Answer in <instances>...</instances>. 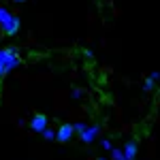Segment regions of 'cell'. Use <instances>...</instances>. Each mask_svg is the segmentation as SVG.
Listing matches in <instances>:
<instances>
[{"mask_svg": "<svg viewBox=\"0 0 160 160\" xmlns=\"http://www.w3.org/2000/svg\"><path fill=\"white\" fill-rule=\"evenodd\" d=\"M19 64H22V58H19L17 47H2L0 49V77L15 71Z\"/></svg>", "mask_w": 160, "mask_h": 160, "instance_id": "1", "label": "cell"}, {"mask_svg": "<svg viewBox=\"0 0 160 160\" xmlns=\"http://www.w3.org/2000/svg\"><path fill=\"white\" fill-rule=\"evenodd\" d=\"M0 28H2V32H4L7 37H15V34L19 32V28H22V22H19V17L13 15L7 7H0Z\"/></svg>", "mask_w": 160, "mask_h": 160, "instance_id": "2", "label": "cell"}, {"mask_svg": "<svg viewBox=\"0 0 160 160\" xmlns=\"http://www.w3.org/2000/svg\"><path fill=\"white\" fill-rule=\"evenodd\" d=\"M73 137H75L73 124H62L60 128L56 130V141H60V143H68Z\"/></svg>", "mask_w": 160, "mask_h": 160, "instance_id": "3", "label": "cell"}, {"mask_svg": "<svg viewBox=\"0 0 160 160\" xmlns=\"http://www.w3.org/2000/svg\"><path fill=\"white\" fill-rule=\"evenodd\" d=\"M98 135H100V126H98V124H90L86 130L79 135V139H81L83 143H94Z\"/></svg>", "mask_w": 160, "mask_h": 160, "instance_id": "4", "label": "cell"}, {"mask_svg": "<svg viewBox=\"0 0 160 160\" xmlns=\"http://www.w3.org/2000/svg\"><path fill=\"white\" fill-rule=\"evenodd\" d=\"M47 126H49V120H47V115H43V113H37V115H32V120H30V128H32L34 132H43Z\"/></svg>", "mask_w": 160, "mask_h": 160, "instance_id": "5", "label": "cell"}, {"mask_svg": "<svg viewBox=\"0 0 160 160\" xmlns=\"http://www.w3.org/2000/svg\"><path fill=\"white\" fill-rule=\"evenodd\" d=\"M122 152H124V158H126V160H135L137 158V152H139L137 141H126L124 148H122Z\"/></svg>", "mask_w": 160, "mask_h": 160, "instance_id": "6", "label": "cell"}, {"mask_svg": "<svg viewBox=\"0 0 160 160\" xmlns=\"http://www.w3.org/2000/svg\"><path fill=\"white\" fill-rule=\"evenodd\" d=\"M154 88H156V81H154V79H145V81H143V86H141V90H143V92H152V90H154Z\"/></svg>", "mask_w": 160, "mask_h": 160, "instance_id": "7", "label": "cell"}, {"mask_svg": "<svg viewBox=\"0 0 160 160\" xmlns=\"http://www.w3.org/2000/svg\"><path fill=\"white\" fill-rule=\"evenodd\" d=\"M109 154H111V160H126V158H124V152H122V149H118V148H111Z\"/></svg>", "mask_w": 160, "mask_h": 160, "instance_id": "8", "label": "cell"}, {"mask_svg": "<svg viewBox=\"0 0 160 160\" xmlns=\"http://www.w3.org/2000/svg\"><path fill=\"white\" fill-rule=\"evenodd\" d=\"M41 135L45 137V139H47V141H53V139H56V130H53V128H49V126H47V128H45V130H43V132H41Z\"/></svg>", "mask_w": 160, "mask_h": 160, "instance_id": "9", "label": "cell"}, {"mask_svg": "<svg viewBox=\"0 0 160 160\" xmlns=\"http://www.w3.org/2000/svg\"><path fill=\"white\" fill-rule=\"evenodd\" d=\"M71 98L81 100L83 98V90H81V88H73V90H71Z\"/></svg>", "mask_w": 160, "mask_h": 160, "instance_id": "10", "label": "cell"}, {"mask_svg": "<svg viewBox=\"0 0 160 160\" xmlns=\"http://www.w3.org/2000/svg\"><path fill=\"white\" fill-rule=\"evenodd\" d=\"M88 128V124H83V122H77V124H73V130H75V135H81L83 130Z\"/></svg>", "mask_w": 160, "mask_h": 160, "instance_id": "11", "label": "cell"}, {"mask_svg": "<svg viewBox=\"0 0 160 160\" xmlns=\"http://www.w3.org/2000/svg\"><path fill=\"white\" fill-rule=\"evenodd\" d=\"M100 148H102V149H107V152H111V148H113L111 139H102V141H100Z\"/></svg>", "mask_w": 160, "mask_h": 160, "instance_id": "12", "label": "cell"}, {"mask_svg": "<svg viewBox=\"0 0 160 160\" xmlns=\"http://www.w3.org/2000/svg\"><path fill=\"white\" fill-rule=\"evenodd\" d=\"M149 79H154V81H160V73H158V71H152V73H149Z\"/></svg>", "mask_w": 160, "mask_h": 160, "instance_id": "13", "label": "cell"}, {"mask_svg": "<svg viewBox=\"0 0 160 160\" xmlns=\"http://www.w3.org/2000/svg\"><path fill=\"white\" fill-rule=\"evenodd\" d=\"M83 56H86V60H94V53H92L90 49H86V51H83Z\"/></svg>", "mask_w": 160, "mask_h": 160, "instance_id": "14", "label": "cell"}, {"mask_svg": "<svg viewBox=\"0 0 160 160\" xmlns=\"http://www.w3.org/2000/svg\"><path fill=\"white\" fill-rule=\"evenodd\" d=\"M13 2H17V4H22V2H28V0H13Z\"/></svg>", "mask_w": 160, "mask_h": 160, "instance_id": "15", "label": "cell"}, {"mask_svg": "<svg viewBox=\"0 0 160 160\" xmlns=\"http://www.w3.org/2000/svg\"><path fill=\"white\" fill-rule=\"evenodd\" d=\"M94 160H109V158H94Z\"/></svg>", "mask_w": 160, "mask_h": 160, "instance_id": "16", "label": "cell"}, {"mask_svg": "<svg viewBox=\"0 0 160 160\" xmlns=\"http://www.w3.org/2000/svg\"><path fill=\"white\" fill-rule=\"evenodd\" d=\"M135 160H137V158H135Z\"/></svg>", "mask_w": 160, "mask_h": 160, "instance_id": "17", "label": "cell"}]
</instances>
